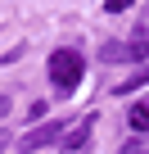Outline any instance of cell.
Wrapping results in <instances>:
<instances>
[{
	"mask_svg": "<svg viewBox=\"0 0 149 154\" xmlns=\"http://www.w3.org/2000/svg\"><path fill=\"white\" fill-rule=\"evenodd\" d=\"M5 145H9V131H5V127H0V154H5Z\"/></svg>",
	"mask_w": 149,
	"mask_h": 154,
	"instance_id": "52a82bcc",
	"label": "cell"
},
{
	"mask_svg": "<svg viewBox=\"0 0 149 154\" xmlns=\"http://www.w3.org/2000/svg\"><path fill=\"white\" fill-rule=\"evenodd\" d=\"M54 140H63V122H41L36 131H27V136L18 140V149H23V154H36V149H45V145H54Z\"/></svg>",
	"mask_w": 149,
	"mask_h": 154,
	"instance_id": "7a4b0ae2",
	"label": "cell"
},
{
	"mask_svg": "<svg viewBox=\"0 0 149 154\" xmlns=\"http://www.w3.org/2000/svg\"><path fill=\"white\" fill-rule=\"evenodd\" d=\"M127 5H131V0H109V14H122Z\"/></svg>",
	"mask_w": 149,
	"mask_h": 154,
	"instance_id": "8992f818",
	"label": "cell"
},
{
	"mask_svg": "<svg viewBox=\"0 0 149 154\" xmlns=\"http://www.w3.org/2000/svg\"><path fill=\"white\" fill-rule=\"evenodd\" d=\"M82 72H86V63H82L77 50H54L50 54V82H54L59 95H72V91H77L82 86Z\"/></svg>",
	"mask_w": 149,
	"mask_h": 154,
	"instance_id": "6da1fadb",
	"label": "cell"
},
{
	"mask_svg": "<svg viewBox=\"0 0 149 154\" xmlns=\"http://www.w3.org/2000/svg\"><path fill=\"white\" fill-rule=\"evenodd\" d=\"M136 131H149V100H140V104H131V118H127Z\"/></svg>",
	"mask_w": 149,
	"mask_h": 154,
	"instance_id": "277c9868",
	"label": "cell"
},
{
	"mask_svg": "<svg viewBox=\"0 0 149 154\" xmlns=\"http://www.w3.org/2000/svg\"><path fill=\"white\" fill-rule=\"evenodd\" d=\"M91 127H95V118H82L77 127H72V131H63V140H59V145H63L68 154H72V149H82V145L91 140Z\"/></svg>",
	"mask_w": 149,
	"mask_h": 154,
	"instance_id": "3957f363",
	"label": "cell"
},
{
	"mask_svg": "<svg viewBox=\"0 0 149 154\" xmlns=\"http://www.w3.org/2000/svg\"><path fill=\"white\" fill-rule=\"evenodd\" d=\"M9 113V95H0V118H5Z\"/></svg>",
	"mask_w": 149,
	"mask_h": 154,
	"instance_id": "ba28073f",
	"label": "cell"
},
{
	"mask_svg": "<svg viewBox=\"0 0 149 154\" xmlns=\"http://www.w3.org/2000/svg\"><path fill=\"white\" fill-rule=\"evenodd\" d=\"M145 82H149V68H140V72L131 77V82H122V86H118V95H131V91H140Z\"/></svg>",
	"mask_w": 149,
	"mask_h": 154,
	"instance_id": "5b68a950",
	"label": "cell"
}]
</instances>
